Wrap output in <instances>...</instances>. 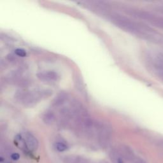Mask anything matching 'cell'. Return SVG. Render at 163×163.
<instances>
[{"label": "cell", "mask_w": 163, "mask_h": 163, "mask_svg": "<svg viewBox=\"0 0 163 163\" xmlns=\"http://www.w3.org/2000/svg\"><path fill=\"white\" fill-rule=\"evenodd\" d=\"M74 84L75 87L76 89L79 91V93H80L84 97H87V94L86 87H85V85L81 77L77 74L74 76Z\"/></svg>", "instance_id": "obj_4"}, {"label": "cell", "mask_w": 163, "mask_h": 163, "mask_svg": "<svg viewBox=\"0 0 163 163\" xmlns=\"http://www.w3.org/2000/svg\"><path fill=\"white\" fill-rule=\"evenodd\" d=\"M25 142L28 148L31 151H35L38 148V142L37 139L31 133H27L25 135Z\"/></svg>", "instance_id": "obj_3"}, {"label": "cell", "mask_w": 163, "mask_h": 163, "mask_svg": "<svg viewBox=\"0 0 163 163\" xmlns=\"http://www.w3.org/2000/svg\"><path fill=\"white\" fill-rule=\"evenodd\" d=\"M37 77L39 79L46 82H54L59 80L58 74L54 71H45L38 73Z\"/></svg>", "instance_id": "obj_2"}, {"label": "cell", "mask_w": 163, "mask_h": 163, "mask_svg": "<svg viewBox=\"0 0 163 163\" xmlns=\"http://www.w3.org/2000/svg\"><path fill=\"white\" fill-rule=\"evenodd\" d=\"M68 99V96L67 93H65L64 92H61L59 94H58L57 96L55 97L53 100L52 104V106L55 107V108H58V107H61L63 106L65 103H66Z\"/></svg>", "instance_id": "obj_5"}, {"label": "cell", "mask_w": 163, "mask_h": 163, "mask_svg": "<svg viewBox=\"0 0 163 163\" xmlns=\"http://www.w3.org/2000/svg\"><path fill=\"white\" fill-rule=\"evenodd\" d=\"M42 119L46 124H52L55 122L56 117H55V113L53 112L47 111L44 113L43 117H42Z\"/></svg>", "instance_id": "obj_6"}, {"label": "cell", "mask_w": 163, "mask_h": 163, "mask_svg": "<svg viewBox=\"0 0 163 163\" xmlns=\"http://www.w3.org/2000/svg\"><path fill=\"white\" fill-rule=\"evenodd\" d=\"M11 158L12 160L17 161L19 160V158H20V155L17 154V153H14V154H12L11 155Z\"/></svg>", "instance_id": "obj_9"}, {"label": "cell", "mask_w": 163, "mask_h": 163, "mask_svg": "<svg viewBox=\"0 0 163 163\" xmlns=\"http://www.w3.org/2000/svg\"><path fill=\"white\" fill-rule=\"evenodd\" d=\"M117 163H124V162H123V161L121 160V159H118V161H117Z\"/></svg>", "instance_id": "obj_11"}, {"label": "cell", "mask_w": 163, "mask_h": 163, "mask_svg": "<svg viewBox=\"0 0 163 163\" xmlns=\"http://www.w3.org/2000/svg\"><path fill=\"white\" fill-rule=\"evenodd\" d=\"M55 148L59 152H64L67 149V146L64 143L58 142L55 145Z\"/></svg>", "instance_id": "obj_7"}, {"label": "cell", "mask_w": 163, "mask_h": 163, "mask_svg": "<svg viewBox=\"0 0 163 163\" xmlns=\"http://www.w3.org/2000/svg\"><path fill=\"white\" fill-rule=\"evenodd\" d=\"M52 91L49 89H37L32 91L22 90L15 95V98L25 107H32L40 101L50 96Z\"/></svg>", "instance_id": "obj_1"}, {"label": "cell", "mask_w": 163, "mask_h": 163, "mask_svg": "<svg viewBox=\"0 0 163 163\" xmlns=\"http://www.w3.org/2000/svg\"><path fill=\"white\" fill-rule=\"evenodd\" d=\"M135 163H146V162L141 158H136L135 160Z\"/></svg>", "instance_id": "obj_10"}, {"label": "cell", "mask_w": 163, "mask_h": 163, "mask_svg": "<svg viewBox=\"0 0 163 163\" xmlns=\"http://www.w3.org/2000/svg\"><path fill=\"white\" fill-rule=\"evenodd\" d=\"M15 54L16 55L21 57H24L27 55L26 52L25 50L22 49V48H17V49H16L15 50Z\"/></svg>", "instance_id": "obj_8"}]
</instances>
